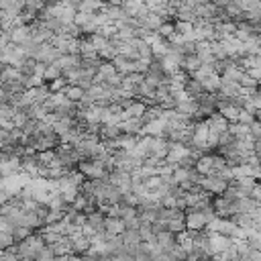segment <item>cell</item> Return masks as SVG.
Listing matches in <instances>:
<instances>
[{"instance_id":"cell-1","label":"cell","mask_w":261,"mask_h":261,"mask_svg":"<svg viewBox=\"0 0 261 261\" xmlns=\"http://www.w3.org/2000/svg\"><path fill=\"white\" fill-rule=\"evenodd\" d=\"M55 159L61 168H68V170H76L80 163V155L72 143H59L55 147Z\"/></svg>"},{"instance_id":"cell-2","label":"cell","mask_w":261,"mask_h":261,"mask_svg":"<svg viewBox=\"0 0 261 261\" xmlns=\"http://www.w3.org/2000/svg\"><path fill=\"white\" fill-rule=\"evenodd\" d=\"M226 186H228V182L222 180L220 176H202L200 182H198V188H200L202 192L210 194V196H218V194H222V192L226 190Z\"/></svg>"},{"instance_id":"cell-3","label":"cell","mask_w":261,"mask_h":261,"mask_svg":"<svg viewBox=\"0 0 261 261\" xmlns=\"http://www.w3.org/2000/svg\"><path fill=\"white\" fill-rule=\"evenodd\" d=\"M196 104H198V112L208 118L212 112H216V102H218V96L216 94H208V92H202L200 96L194 98Z\"/></svg>"},{"instance_id":"cell-4","label":"cell","mask_w":261,"mask_h":261,"mask_svg":"<svg viewBox=\"0 0 261 261\" xmlns=\"http://www.w3.org/2000/svg\"><path fill=\"white\" fill-rule=\"evenodd\" d=\"M184 212H186L184 222H186V228H188V231H202V228L206 226V220H204L202 210L188 208V210H184Z\"/></svg>"},{"instance_id":"cell-5","label":"cell","mask_w":261,"mask_h":261,"mask_svg":"<svg viewBox=\"0 0 261 261\" xmlns=\"http://www.w3.org/2000/svg\"><path fill=\"white\" fill-rule=\"evenodd\" d=\"M194 170L200 176H212L214 174V151L210 153H202L194 163Z\"/></svg>"},{"instance_id":"cell-6","label":"cell","mask_w":261,"mask_h":261,"mask_svg":"<svg viewBox=\"0 0 261 261\" xmlns=\"http://www.w3.org/2000/svg\"><path fill=\"white\" fill-rule=\"evenodd\" d=\"M220 98H235L239 94H243V88L239 82H233V80H226V78H220V86H218V92H216Z\"/></svg>"},{"instance_id":"cell-7","label":"cell","mask_w":261,"mask_h":261,"mask_svg":"<svg viewBox=\"0 0 261 261\" xmlns=\"http://www.w3.org/2000/svg\"><path fill=\"white\" fill-rule=\"evenodd\" d=\"M233 243H235L233 237H224V235H218V233H210V249H212V255L231 249Z\"/></svg>"},{"instance_id":"cell-8","label":"cell","mask_w":261,"mask_h":261,"mask_svg":"<svg viewBox=\"0 0 261 261\" xmlns=\"http://www.w3.org/2000/svg\"><path fill=\"white\" fill-rule=\"evenodd\" d=\"M155 245L161 249V251H170L174 245H176V233L168 231V228H163L155 235Z\"/></svg>"},{"instance_id":"cell-9","label":"cell","mask_w":261,"mask_h":261,"mask_svg":"<svg viewBox=\"0 0 261 261\" xmlns=\"http://www.w3.org/2000/svg\"><path fill=\"white\" fill-rule=\"evenodd\" d=\"M118 126H120L122 133H126V135H139V137H141L143 124H141L139 118H122V120L118 122Z\"/></svg>"},{"instance_id":"cell-10","label":"cell","mask_w":261,"mask_h":261,"mask_svg":"<svg viewBox=\"0 0 261 261\" xmlns=\"http://www.w3.org/2000/svg\"><path fill=\"white\" fill-rule=\"evenodd\" d=\"M112 65H114V68H116V72L118 74H128V72H135V61H130L128 57H124V55H116L114 59H112Z\"/></svg>"},{"instance_id":"cell-11","label":"cell","mask_w":261,"mask_h":261,"mask_svg":"<svg viewBox=\"0 0 261 261\" xmlns=\"http://www.w3.org/2000/svg\"><path fill=\"white\" fill-rule=\"evenodd\" d=\"M122 231H124V222L118 216H106L104 233H108V235H120Z\"/></svg>"},{"instance_id":"cell-12","label":"cell","mask_w":261,"mask_h":261,"mask_svg":"<svg viewBox=\"0 0 261 261\" xmlns=\"http://www.w3.org/2000/svg\"><path fill=\"white\" fill-rule=\"evenodd\" d=\"M122 237V243L126 247H137L141 243V235H139V228H124V231L120 233Z\"/></svg>"},{"instance_id":"cell-13","label":"cell","mask_w":261,"mask_h":261,"mask_svg":"<svg viewBox=\"0 0 261 261\" xmlns=\"http://www.w3.org/2000/svg\"><path fill=\"white\" fill-rule=\"evenodd\" d=\"M184 92H186L190 98L200 96V94L204 92L202 82H200V80H196V78H188V80H186V84H184Z\"/></svg>"},{"instance_id":"cell-14","label":"cell","mask_w":261,"mask_h":261,"mask_svg":"<svg viewBox=\"0 0 261 261\" xmlns=\"http://www.w3.org/2000/svg\"><path fill=\"white\" fill-rule=\"evenodd\" d=\"M116 143H118V149L133 151V149L137 147V143H139V135H126V133H122V135L116 139Z\"/></svg>"},{"instance_id":"cell-15","label":"cell","mask_w":261,"mask_h":261,"mask_svg":"<svg viewBox=\"0 0 261 261\" xmlns=\"http://www.w3.org/2000/svg\"><path fill=\"white\" fill-rule=\"evenodd\" d=\"M84 94H86V90L80 88V86H76V84H68V88L63 90V96H65V98H70V100L76 102V104L84 98Z\"/></svg>"},{"instance_id":"cell-16","label":"cell","mask_w":261,"mask_h":261,"mask_svg":"<svg viewBox=\"0 0 261 261\" xmlns=\"http://www.w3.org/2000/svg\"><path fill=\"white\" fill-rule=\"evenodd\" d=\"M228 133L235 139H247L249 137V126L243 122H228Z\"/></svg>"},{"instance_id":"cell-17","label":"cell","mask_w":261,"mask_h":261,"mask_svg":"<svg viewBox=\"0 0 261 261\" xmlns=\"http://www.w3.org/2000/svg\"><path fill=\"white\" fill-rule=\"evenodd\" d=\"M104 3L102 0H82V5H80V11L78 13H88V15H94L98 11H102Z\"/></svg>"},{"instance_id":"cell-18","label":"cell","mask_w":261,"mask_h":261,"mask_svg":"<svg viewBox=\"0 0 261 261\" xmlns=\"http://www.w3.org/2000/svg\"><path fill=\"white\" fill-rule=\"evenodd\" d=\"M63 76V72H61V68L57 63H47L45 65V72H43V82L47 84V82H53V80H57V78H61Z\"/></svg>"},{"instance_id":"cell-19","label":"cell","mask_w":261,"mask_h":261,"mask_svg":"<svg viewBox=\"0 0 261 261\" xmlns=\"http://www.w3.org/2000/svg\"><path fill=\"white\" fill-rule=\"evenodd\" d=\"M200 82H202L204 92H208V94H216V92H218V86H220V76L212 74V76H206V78L200 80Z\"/></svg>"},{"instance_id":"cell-20","label":"cell","mask_w":261,"mask_h":261,"mask_svg":"<svg viewBox=\"0 0 261 261\" xmlns=\"http://www.w3.org/2000/svg\"><path fill=\"white\" fill-rule=\"evenodd\" d=\"M120 7L126 11V15H128V17H133V19H135V15L143 9V3H141V0H122Z\"/></svg>"},{"instance_id":"cell-21","label":"cell","mask_w":261,"mask_h":261,"mask_svg":"<svg viewBox=\"0 0 261 261\" xmlns=\"http://www.w3.org/2000/svg\"><path fill=\"white\" fill-rule=\"evenodd\" d=\"M157 35L163 37V39H172L176 35V27H174V21H166L159 29H157Z\"/></svg>"},{"instance_id":"cell-22","label":"cell","mask_w":261,"mask_h":261,"mask_svg":"<svg viewBox=\"0 0 261 261\" xmlns=\"http://www.w3.org/2000/svg\"><path fill=\"white\" fill-rule=\"evenodd\" d=\"M47 88H49L51 94H63V90L68 88V80L61 76V78H57V80H53V82H47Z\"/></svg>"},{"instance_id":"cell-23","label":"cell","mask_w":261,"mask_h":261,"mask_svg":"<svg viewBox=\"0 0 261 261\" xmlns=\"http://www.w3.org/2000/svg\"><path fill=\"white\" fill-rule=\"evenodd\" d=\"M33 231L31 228H27V226H23V224H17L13 231H11V235H13V239H15V243H19V241H23V239H27L29 235H31Z\"/></svg>"},{"instance_id":"cell-24","label":"cell","mask_w":261,"mask_h":261,"mask_svg":"<svg viewBox=\"0 0 261 261\" xmlns=\"http://www.w3.org/2000/svg\"><path fill=\"white\" fill-rule=\"evenodd\" d=\"M184 216H186V214H184ZM184 216H178V218L168 220V222H166V228H168V231H172V233H180V231H184V228H186Z\"/></svg>"},{"instance_id":"cell-25","label":"cell","mask_w":261,"mask_h":261,"mask_svg":"<svg viewBox=\"0 0 261 261\" xmlns=\"http://www.w3.org/2000/svg\"><path fill=\"white\" fill-rule=\"evenodd\" d=\"M15 245V239L9 231H0V251H7Z\"/></svg>"},{"instance_id":"cell-26","label":"cell","mask_w":261,"mask_h":261,"mask_svg":"<svg viewBox=\"0 0 261 261\" xmlns=\"http://www.w3.org/2000/svg\"><path fill=\"white\" fill-rule=\"evenodd\" d=\"M168 253H170V255L176 259V261H186V257H188V251H186V249H184L180 243H176V245H174V247H172Z\"/></svg>"},{"instance_id":"cell-27","label":"cell","mask_w":261,"mask_h":261,"mask_svg":"<svg viewBox=\"0 0 261 261\" xmlns=\"http://www.w3.org/2000/svg\"><path fill=\"white\" fill-rule=\"evenodd\" d=\"M255 120H257V118H255L253 112H249V110H239V120H237V122H243V124L251 126Z\"/></svg>"},{"instance_id":"cell-28","label":"cell","mask_w":261,"mask_h":261,"mask_svg":"<svg viewBox=\"0 0 261 261\" xmlns=\"http://www.w3.org/2000/svg\"><path fill=\"white\" fill-rule=\"evenodd\" d=\"M149 63H151V59H143V57L135 59V72H139V74L145 76L149 72Z\"/></svg>"},{"instance_id":"cell-29","label":"cell","mask_w":261,"mask_h":261,"mask_svg":"<svg viewBox=\"0 0 261 261\" xmlns=\"http://www.w3.org/2000/svg\"><path fill=\"white\" fill-rule=\"evenodd\" d=\"M235 141V137L228 133V130H222V133L218 135V147H222V145H228V143H233Z\"/></svg>"},{"instance_id":"cell-30","label":"cell","mask_w":261,"mask_h":261,"mask_svg":"<svg viewBox=\"0 0 261 261\" xmlns=\"http://www.w3.org/2000/svg\"><path fill=\"white\" fill-rule=\"evenodd\" d=\"M98 261H116L114 255H102V257H98Z\"/></svg>"},{"instance_id":"cell-31","label":"cell","mask_w":261,"mask_h":261,"mask_svg":"<svg viewBox=\"0 0 261 261\" xmlns=\"http://www.w3.org/2000/svg\"><path fill=\"white\" fill-rule=\"evenodd\" d=\"M102 3H104V5H120L122 0H102Z\"/></svg>"},{"instance_id":"cell-32","label":"cell","mask_w":261,"mask_h":261,"mask_svg":"<svg viewBox=\"0 0 261 261\" xmlns=\"http://www.w3.org/2000/svg\"><path fill=\"white\" fill-rule=\"evenodd\" d=\"M237 261H251V259H249V257H247V255H241V257H239V259H237Z\"/></svg>"},{"instance_id":"cell-33","label":"cell","mask_w":261,"mask_h":261,"mask_svg":"<svg viewBox=\"0 0 261 261\" xmlns=\"http://www.w3.org/2000/svg\"><path fill=\"white\" fill-rule=\"evenodd\" d=\"M49 261H57V257H53V259H49Z\"/></svg>"}]
</instances>
